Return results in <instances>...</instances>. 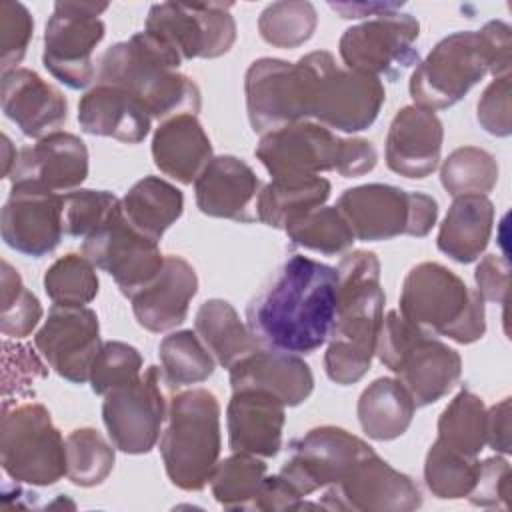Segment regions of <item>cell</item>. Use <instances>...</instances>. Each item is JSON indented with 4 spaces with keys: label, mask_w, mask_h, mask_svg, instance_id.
Returning a JSON list of instances; mask_svg holds the SVG:
<instances>
[{
    "label": "cell",
    "mask_w": 512,
    "mask_h": 512,
    "mask_svg": "<svg viewBox=\"0 0 512 512\" xmlns=\"http://www.w3.org/2000/svg\"><path fill=\"white\" fill-rule=\"evenodd\" d=\"M336 288L334 266L292 254L250 300L246 324L262 346L312 354L332 330Z\"/></svg>",
    "instance_id": "6da1fadb"
},
{
    "label": "cell",
    "mask_w": 512,
    "mask_h": 512,
    "mask_svg": "<svg viewBox=\"0 0 512 512\" xmlns=\"http://www.w3.org/2000/svg\"><path fill=\"white\" fill-rule=\"evenodd\" d=\"M4 380H2V402L10 398V394L24 396L30 394L38 380H44L48 370L42 360L34 354L30 346L12 344L4 340Z\"/></svg>",
    "instance_id": "681fc988"
},
{
    "label": "cell",
    "mask_w": 512,
    "mask_h": 512,
    "mask_svg": "<svg viewBox=\"0 0 512 512\" xmlns=\"http://www.w3.org/2000/svg\"><path fill=\"white\" fill-rule=\"evenodd\" d=\"M88 176V148L70 132H54L24 146L8 174L12 186H34L48 192H72Z\"/></svg>",
    "instance_id": "44dd1931"
},
{
    "label": "cell",
    "mask_w": 512,
    "mask_h": 512,
    "mask_svg": "<svg viewBox=\"0 0 512 512\" xmlns=\"http://www.w3.org/2000/svg\"><path fill=\"white\" fill-rule=\"evenodd\" d=\"M162 382V370L148 366L134 382L104 394L102 420L120 452L146 454L156 446L168 412Z\"/></svg>",
    "instance_id": "9a60e30c"
},
{
    "label": "cell",
    "mask_w": 512,
    "mask_h": 512,
    "mask_svg": "<svg viewBox=\"0 0 512 512\" xmlns=\"http://www.w3.org/2000/svg\"><path fill=\"white\" fill-rule=\"evenodd\" d=\"M104 10H108L106 2L60 0L46 22L42 62L56 80L72 90L86 88L96 76L92 52L106 32L100 20Z\"/></svg>",
    "instance_id": "7c38bea8"
},
{
    "label": "cell",
    "mask_w": 512,
    "mask_h": 512,
    "mask_svg": "<svg viewBox=\"0 0 512 512\" xmlns=\"http://www.w3.org/2000/svg\"><path fill=\"white\" fill-rule=\"evenodd\" d=\"M400 314L458 344H472L486 332L484 298L438 262H420L410 268L402 282Z\"/></svg>",
    "instance_id": "52a82bcc"
},
{
    "label": "cell",
    "mask_w": 512,
    "mask_h": 512,
    "mask_svg": "<svg viewBox=\"0 0 512 512\" xmlns=\"http://www.w3.org/2000/svg\"><path fill=\"white\" fill-rule=\"evenodd\" d=\"M118 198L108 190L78 188L64 194L62 224L68 236H90L118 206Z\"/></svg>",
    "instance_id": "7dc6e473"
},
{
    "label": "cell",
    "mask_w": 512,
    "mask_h": 512,
    "mask_svg": "<svg viewBox=\"0 0 512 512\" xmlns=\"http://www.w3.org/2000/svg\"><path fill=\"white\" fill-rule=\"evenodd\" d=\"M330 8L336 10L342 18H364V16H384L398 12L402 4H390V2H330Z\"/></svg>",
    "instance_id": "6f0895ef"
},
{
    "label": "cell",
    "mask_w": 512,
    "mask_h": 512,
    "mask_svg": "<svg viewBox=\"0 0 512 512\" xmlns=\"http://www.w3.org/2000/svg\"><path fill=\"white\" fill-rule=\"evenodd\" d=\"M284 408V402L270 392L254 388L232 390L226 410L230 450L264 458L276 456L282 448Z\"/></svg>",
    "instance_id": "484cf974"
},
{
    "label": "cell",
    "mask_w": 512,
    "mask_h": 512,
    "mask_svg": "<svg viewBox=\"0 0 512 512\" xmlns=\"http://www.w3.org/2000/svg\"><path fill=\"white\" fill-rule=\"evenodd\" d=\"M0 462L22 484L52 486L66 476V440L46 406L24 402L2 408Z\"/></svg>",
    "instance_id": "9c48e42d"
},
{
    "label": "cell",
    "mask_w": 512,
    "mask_h": 512,
    "mask_svg": "<svg viewBox=\"0 0 512 512\" xmlns=\"http://www.w3.org/2000/svg\"><path fill=\"white\" fill-rule=\"evenodd\" d=\"M64 196L34 186H12L2 208V240L12 250L42 258L62 240Z\"/></svg>",
    "instance_id": "ffe728a7"
},
{
    "label": "cell",
    "mask_w": 512,
    "mask_h": 512,
    "mask_svg": "<svg viewBox=\"0 0 512 512\" xmlns=\"http://www.w3.org/2000/svg\"><path fill=\"white\" fill-rule=\"evenodd\" d=\"M196 334L220 366L230 368L240 358L262 346L226 300H206L194 318Z\"/></svg>",
    "instance_id": "836d02e7"
},
{
    "label": "cell",
    "mask_w": 512,
    "mask_h": 512,
    "mask_svg": "<svg viewBox=\"0 0 512 512\" xmlns=\"http://www.w3.org/2000/svg\"><path fill=\"white\" fill-rule=\"evenodd\" d=\"M42 282L48 298L60 306H86L98 294L96 266L84 254L58 258Z\"/></svg>",
    "instance_id": "ee69618b"
},
{
    "label": "cell",
    "mask_w": 512,
    "mask_h": 512,
    "mask_svg": "<svg viewBox=\"0 0 512 512\" xmlns=\"http://www.w3.org/2000/svg\"><path fill=\"white\" fill-rule=\"evenodd\" d=\"M2 146H4V160H2V176L4 178H8V174H10V170H12V166H14V160H16V150H14V146H12V142H10V138L4 134L2 136Z\"/></svg>",
    "instance_id": "680465c9"
},
{
    "label": "cell",
    "mask_w": 512,
    "mask_h": 512,
    "mask_svg": "<svg viewBox=\"0 0 512 512\" xmlns=\"http://www.w3.org/2000/svg\"><path fill=\"white\" fill-rule=\"evenodd\" d=\"M376 356L398 376L416 406L438 402L462 376L460 354L432 332L406 320L398 310H390L382 318Z\"/></svg>",
    "instance_id": "ba28073f"
},
{
    "label": "cell",
    "mask_w": 512,
    "mask_h": 512,
    "mask_svg": "<svg viewBox=\"0 0 512 512\" xmlns=\"http://www.w3.org/2000/svg\"><path fill=\"white\" fill-rule=\"evenodd\" d=\"M486 444L500 454H510V398L486 410Z\"/></svg>",
    "instance_id": "9f6ffc18"
},
{
    "label": "cell",
    "mask_w": 512,
    "mask_h": 512,
    "mask_svg": "<svg viewBox=\"0 0 512 512\" xmlns=\"http://www.w3.org/2000/svg\"><path fill=\"white\" fill-rule=\"evenodd\" d=\"M0 286V332L10 338H26L42 320L40 300L6 260H2Z\"/></svg>",
    "instance_id": "f6af8a7d"
},
{
    "label": "cell",
    "mask_w": 512,
    "mask_h": 512,
    "mask_svg": "<svg viewBox=\"0 0 512 512\" xmlns=\"http://www.w3.org/2000/svg\"><path fill=\"white\" fill-rule=\"evenodd\" d=\"M34 346L58 376L84 384L102 346L96 312L88 306L54 304L34 334Z\"/></svg>",
    "instance_id": "d6986e66"
},
{
    "label": "cell",
    "mask_w": 512,
    "mask_h": 512,
    "mask_svg": "<svg viewBox=\"0 0 512 512\" xmlns=\"http://www.w3.org/2000/svg\"><path fill=\"white\" fill-rule=\"evenodd\" d=\"M256 158L272 180H294L330 170L344 178L362 176L376 166L378 154L364 138H340L318 122L300 120L264 134L256 146Z\"/></svg>",
    "instance_id": "277c9868"
},
{
    "label": "cell",
    "mask_w": 512,
    "mask_h": 512,
    "mask_svg": "<svg viewBox=\"0 0 512 512\" xmlns=\"http://www.w3.org/2000/svg\"><path fill=\"white\" fill-rule=\"evenodd\" d=\"M244 92L250 126L262 136L304 120L296 66L286 60H254L246 70Z\"/></svg>",
    "instance_id": "7402d4cb"
},
{
    "label": "cell",
    "mask_w": 512,
    "mask_h": 512,
    "mask_svg": "<svg viewBox=\"0 0 512 512\" xmlns=\"http://www.w3.org/2000/svg\"><path fill=\"white\" fill-rule=\"evenodd\" d=\"M142 370L140 352L126 342H102L92 368H90V386L94 394H108L112 388L134 382Z\"/></svg>",
    "instance_id": "bcb514c9"
},
{
    "label": "cell",
    "mask_w": 512,
    "mask_h": 512,
    "mask_svg": "<svg viewBox=\"0 0 512 512\" xmlns=\"http://www.w3.org/2000/svg\"><path fill=\"white\" fill-rule=\"evenodd\" d=\"M292 456L278 472L304 500L316 490L338 484L372 446L338 426H318L290 444Z\"/></svg>",
    "instance_id": "2e32d148"
},
{
    "label": "cell",
    "mask_w": 512,
    "mask_h": 512,
    "mask_svg": "<svg viewBox=\"0 0 512 512\" xmlns=\"http://www.w3.org/2000/svg\"><path fill=\"white\" fill-rule=\"evenodd\" d=\"M230 8V2H160L150 6L144 30L170 44L182 60L218 58L236 42Z\"/></svg>",
    "instance_id": "5bb4252c"
},
{
    "label": "cell",
    "mask_w": 512,
    "mask_h": 512,
    "mask_svg": "<svg viewBox=\"0 0 512 512\" xmlns=\"http://www.w3.org/2000/svg\"><path fill=\"white\" fill-rule=\"evenodd\" d=\"M318 504L324 510L410 512L422 506V494L410 476L372 452L338 484L324 488Z\"/></svg>",
    "instance_id": "ac0fdd59"
},
{
    "label": "cell",
    "mask_w": 512,
    "mask_h": 512,
    "mask_svg": "<svg viewBox=\"0 0 512 512\" xmlns=\"http://www.w3.org/2000/svg\"><path fill=\"white\" fill-rule=\"evenodd\" d=\"M194 192L202 214L252 222L256 218L252 208H256L260 178L236 156H212L194 180Z\"/></svg>",
    "instance_id": "d4e9b609"
},
{
    "label": "cell",
    "mask_w": 512,
    "mask_h": 512,
    "mask_svg": "<svg viewBox=\"0 0 512 512\" xmlns=\"http://www.w3.org/2000/svg\"><path fill=\"white\" fill-rule=\"evenodd\" d=\"M490 72V52L480 32L460 30L442 38L416 64L410 76V96L416 106L442 110L462 100Z\"/></svg>",
    "instance_id": "8fae6325"
},
{
    "label": "cell",
    "mask_w": 512,
    "mask_h": 512,
    "mask_svg": "<svg viewBox=\"0 0 512 512\" xmlns=\"http://www.w3.org/2000/svg\"><path fill=\"white\" fill-rule=\"evenodd\" d=\"M114 444L94 428H76L66 436V478L82 488L102 484L114 468Z\"/></svg>",
    "instance_id": "ab89813d"
},
{
    "label": "cell",
    "mask_w": 512,
    "mask_h": 512,
    "mask_svg": "<svg viewBox=\"0 0 512 512\" xmlns=\"http://www.w3.org/2000/svg\"><path fill=\"white\" fill-rule=\"evenodd\" d=\"M466 498L474 506H482V508H508L510 506L508 460L502 456H492L480 462L476 484Z\"/></svg>",
    "instance_id": "f907efd6"
},
{
    "label": "cell",
    "mask_w": 512,
    "mask_h": 512,
    "mask_svg": "<svg viewBox=\"0 0 512 512\" xmlns=\"http://www.w3.org/2000/svg\"><path fill=\"white\" fill-rule=\"evenodd\" d=\"M494 224V204L482 194L456 196L438 230V250L460 264L474 262L486 250Z\"/></svg>",
    "instance_id": "4dcf8cb0"
},
{
    "label": "cell",
    "mask_w": 512,
    "mask_h": 512,
    "mask_svg": "<svg viewBox=\"0 0 512 512\" xmlns=\"http://www.w3.org/2000/svg\"><path fill=\"white\" fill-rule=\"evenodd\" d=\"M336 274V316L326 340L324 370L332 382L348 386L370 370L384 318V290L374 252L344 254Z\"/></svg>",
    "instance_id": "7a4b0ae2"
},
{
    "label": "cell",
    "mask_w": 512,
    "mask_h": 512,
    "mask_svg": "<svg viewBox=\"0 0 512 512\" xmlns=\"http://www.w3.org/2000/svg\"><path fill=\"white\" fill-rule=\"evenodd\" d=\"M302 504L304 500L280 474H266L252 510H300Z\"/></svg>",
    "instance_id": "11a10c76"
},
{
    "label": "cell",
    "mask_w": 512,
    "mask_h": 512,
    "mask_svg": "<svg viewBox=\"0 0 512 512\" xmlns=\"http://www.w3.org/2000/svg\"><path fill=\"white\" fill-rule=\"evenodd\" d=\"M82 254L96 268L108 272L128 298L148 286L164 264L158 242L126 220L120 202L110 216L84 238Z\"/></svg>",
    "instance_id": "4fadbf2b"
},
{
    "label": "cell",
    "mask_w": 512,
    "mask_h": 512,
    "mask_svg": "<svg viewBox=\"0 0 512 512\" xmlns=\"http://www.w3.org/2000/svg\"><path fill=\"white\" fill-rule=\"evenodd\" d=\"M478 468L480 460L476 456H466L436 440L426 454L424 482L436 498H466L476 484Z\"/></svg>",
    "instance_id": "f35d334b"
},
{
    "label": "cell",
    "mask_w": 512,
    "mask_h": 512,
    "mask_svg": "<svg viewBox=\"0 0 512 512\" xmlns=\"http://www.w3.org/2000/svg\"><path fill=\"white\" fill-rule=\"evenodd\" d=\"M288 240L296 246L332 256L352 246L354 232L336 206H320L284 228Z\"/></svg>",
    "instance_id": "b9f144b4"
},
{
    "label": "cell",
    "mask_w": 512,
    "mask_h": 512,
    "mask_svg": "<svg viewBox=\"0 0 512 512\" xmlns=\"http://www.w3.org/2000/svg\"><path fill=\"white\" fill-rule=\"evenodd\" d=\"M318 14L310 2L284 0L268 4L258 18V32L274 48H296L316 30Z\"/></svg>",
    "instance_id": "7bdbcfd3"
},
{
    "label": "cell",
    "mask_w": 512,
    "mask_h": 512,
    "mask_svg": "<svg viewBox=\"0 0 512 512\" xmlns=\"http://www.w3.org/2000/svg\"><path fill=\"white\" fill-rule=\"evenodd\" d=\"M34 20L22 2L0 4V68L2 74L18 68L32 40Z\"/></svg>",
    "instance_id": "c3c4849f"
},
{
    "label": "cell",
    "mask_w": 512,
    "mask_h": 512,
    "mask_svg": "<svg viewBox=\"0 0 512 512\" xmlns=\"http://www.w3.org/2000/svg\"><path fill=\"white\" fill-rule=\"evenodd\" d=\"M474 280L484 300L504 304L508 296V260L498 254L484 256L476 266Z\"/></svg>",
    "instance_id": "f5cc1de1"
},
{
    "label": "cell",
    "mask_w": 512,
    "mask_h": 512,
    "mask_svg": "<svg viewBox=\"0 0 512 512\" xmlns=\"http://www.w3.org/2000/svg\"><path fill=\"white\" fill-rule=\"evenodd\" d=\"M158 354L162 378L170 388L204 382L214 372V356L192 330H178L164 336Z\"/></svg>",
    "instance_id": "74e56055"
},
{
    "label": "cell",
    "mask_w": 512,
    "mask_h": 512,
    "mask_svg": "<svg viewBox=\"0 0 512 512\" xmlns=\"http://www.w3.org/2000/svg\"><path fill=\"white\" fill-rule=\"evenodd\" d=\"M2 112L28 138H44L60 132L68 118L64 94L30 68H14L2 74Z\"/></svg>",
    "instance_id": "603a6c76"
},
{
    "label": "cell",
    "mask_w": 512,
    "mask_h": 512,
    "mask_svg": "<svg viewBox=\"0 0 512 512\" xmlns=\"http://www.w3.org/2000/svg\"><path fill=\"white\" fill-rule=\"evenodd\" d=\"M182 56L150 32L110 46L98 60V84L126 90L150 118H172L200 110V88L178 72Z\"/></svg>",
    "instance_id": "3957f363"
},
{
    "label": "cell",
    "mask_w": 512,
    "mask_h": 512,
    "mask_svg": "<svg viewBox=\"0 0 512 512\" xmlns=\"http://www.w3.org/2000/svg\"><path fill=\"white\" fill-rule=\"evenodd\" d=\"M78 122L86 134L138 144L148 136L152 118L126 90L96 84L78 102Z\"/></svg>",
    "instance_id": "f1b7e54d"
},
{
    "label": "cell",
    "mask_w": 512,
    "mask_h": 512,
    "mask_svg": "<svg viewBox=\"0 0 512 512\" xmlns=\"http://www.w3.org/2000/svg\"><path fill=\"white\" fill-rule=\"evenodd\" d=\"M222 448L220 404L206 388L178 392L168 402L160 454L166 474L180 490H202Z\"/></svg>",
    "instance_id": "8992f818"
},
{
    "label": "cell",
    "mask_w": 512,
    "mask_h": 512,
    "mask_svg": "<svg viewBox=\"0 0 512 512\" xmlns=\"http://www.w3.org/2000/svg\"><path fill=\"white\" fill-rule=\"evenodd\" d=\"M476 118L480 126L494 136H510L512 112H510V74L494 78L482 92Z\"/></svg>",
    "instance_id": "816d5d0a"
},
{
    "label": "cell",
    "mask_w": 512,
    "mask_h": 512,
    "mask_svg": "<svg viewBox=\"0 0 512 512\" xmlns=\"http://www.w3.org/2000/svg\"><path fill=\"white\" fill-rule=\"evenodd\" d=\"M196 290L198 276L192 264L182 256H164L158 276L130 298L132 312L138 324L150 332L172 330L186 320Z\"/></svg>",
    "instance_id": "83f0119b"
},
{
    "label": "cell",
    "mask_w": 512,
    "mask_h": 512,
    "mask_svg": "<svg viewBox=\"0 0 512 512\" xmlns=\"http://www.w3.org/2000/svg\"><path fill=\"white\" fill-rule=\"evenodd\" d=\"M302 118L326 128L360 132L374 124L386 92L380 78L340 68L326 50L302 56L296 64Z\"/></svg>",
    "instance_id": "5b68a950"
},
{
    "label": "cell",
    "mask_w": 512,
    "mask_h": 512,
    "mask_svg": "<svg viewBox=\"0 0 512 512\" xmlns=\"http://www.w3.org/2000/svg\"><path fill=\"white\" fill-rule=\"evenodd\" d=\"M478 32L482 34L490 52V74L494 78L510 74V64H512L510 26L502 20H492V22H486Z\"/></svg>",
    "instance_id": "db71d44e"
},
{
    "label": "cell",
    "mask_w": 512,
    "mask_h": 512,
    "mask_svg": "<svg viewBox=\"0 0 512 512\" xmlns=\"http://www.w3.org/2000/svg\"><path fill=\"white\" fill-rule=\"evenodd\" d=\"M442 140L444 128L432 110L404 106L388 128L386 166L404 178H426L440 164Z\"/></svg>",
    "instance_id": "cb8c5ba5"
},
{
    "label": "cell",
    "mask_w": 512,
    "mask_h": 512,
    "mask_svg": "<svg viewBox=\"0 0 512 512\" xmlns=\"http://www.w3.org/2000/svg\"><path fill=\"white\" fill-rule=\"evenodd\" d=\"M152 158L166 176L192 184L212 160V144L194 114H178L156 128Z\"/></svg>",
    "instance_id": "f546056e"
},
{
    "label": "cell",
    "mask_w": 512,
    "mask_h": 512,
    "mask_svg": "<svg viewBox=\"0 0 512 512\" xmlns=\"http://www.w3.org/2000/svg\"><path fill=\"white\" fill-rule=\"evenodd\" d=\"M268 474L266 464L248 452H234L216 464L210 488L220 506L228 510H252V504Z\"/></svg>",
    "instance_id": "d590c367"
},
{
    "label": "cell",
    "mask_w": 512,
    "mask_h": 512,
    "mask_svg": "<svg viewBox=\"0 0 512 512\" xmlns=\"http://www.w3.org/2000/svg\"><path fill=\"white\" fill-rule=\"evenodd\" d=\"M120 204L126 220L158 242L182 216L184 196L174 184L158 176H144L126 192Z\"/></svg>",
    "instance_id": "e575fe53"
},
{
    "label": "cell",
    "mask_w": 512,
    "mask_h": 512,
    "mask_svg": "<svg viewBox=\"0 0 512 512\" xmlns=\"http://www.w3.org/2000/svg\"><path fill=\"white\" fill-rule=\"evenodd\" d=\"M440 182L448 194L486 196L498 182L496 158L476 146H462L448 154L440 168Z\"/></svg>",
    "instance_id": "60d3db41"
},
{
    "label": "cell",
    "mask_w": 512,
    "mask_h": 512,
    "mask_svg": "<svg viewBox=\"0 0 512 512\" xmlns=\"http://www.w3.org/2000/svg\"><path fill=\"white\" fill-rule=\"evenodd\" d=\"M438 440L466 456H478L486 446V406L480 396L460 390L438 418Z\"/></svg>",
    "instance_id": "8d00e7d4"
},
{
    "label": "cell",
    "mask_w": 512,
    "mask_h": 512,
    "mask_svg": "<svg viewBox=\"0 0 512 512\" xmlns=\"http://www.w3.org/2000/svg\"><path fill=\"white\" fill-rule=\"evenodd\" d=\"M418 34V20L398 10L344 30L338 50L346 68L394 80L402 70L420 62L414 48Z\"/></svg>",
    "instance_id": "e0dca14e"
},
{
    "label": "cell",
    "mask_w": 512,
    "mask_h": 512,
    "mask_svg": "<svg viewBox=\"0 0 512 512\" xmlns=\"http://www.w3.org/2000/svg\"><path fill=\"white\" fill-rule=\"evenodd\" d=\"M416 404L398 378H376L358 398V420L372 440H394L402 436L414 416Z\"/></svg>",
    "instance_id": "1f68e13d"
},
{
    "label": "cell",
    "mask_w": 512,
    "mask_h": 512,
    "mask_svg": "<svg viewBox=\"0 0 512 512\" xmlns=\"http://www.w3.org/2000/svg\"><path fill=\"white\" fill-rule=\"evenodd\" d=\"M330 190V182L322 176L272 180L258 192L256 218L270 228L284 230L308 212L324 206Z\"/></svg>",
    "instance_id": "d6a6232c"
},
{
    "label": "cell",
    "mask_w": 512,
    "mask_h": 512,
    "mask_svg": "<svg viewBox=\"0 0 512 512\" xmlns=\"http://www.w3.org/2000/svg\"><path fill=\"white\" fill-rule=\"evenodd\" d=\"M336 208L354 238L364 242L390 240L400 234L422 238L438 218V204L422 192H406L390 184H362L340 194Z\"/></svg>",
    "instance_id": "30bf717a"
},
{
    "label": "cell",
    "mask_w": 512,
    "mask_h": 512,
    "mask_svg": "<svg viewBox=\"0 0 512 512\" xmlns=\"http://www.w3.org/2000/svg\"><path fill=\"white\" fill-rule=\"evenodd\" d=\"M232 390H264L284 402V406L302 404L314 388L310 366L292 352L258 346L230 368Z\"/></svg>",
    "instance_id": "4316f807"
}]
</instances>
